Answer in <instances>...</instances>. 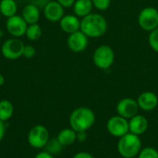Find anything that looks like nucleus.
Listing matches in <instances>:
<instances>
[{"label": "nucleus", "mask_w": 158, "mask_h": 158, "mask_svg": "<svg viewBox=\"0 0 158 158\" xmlns=\"http://www.w3.org/2000/svg\"><path fill=\"white\" fill-rule=\"evenodd\" d=\"M108 28L106 19L98 13H91L81 19V31L88 38L103 36Z\"/></svg>", "instance_id": "obj_1"}, {"label": "nucleus", "mask_w": 158, "mask_h": 158, "mask_svg": "<svg viewBox=\"0 0 158 158\" xmlns=\"http://www.w3.org/2000/svg\"><path fill=\"white\" fill-rule=\"evenodd\" d=\"M94 112L87 106H80L74 109L69 118V127L76 132L87 131L95 123Z\"/></svg>", "instance_id": "obj_2"}, {"label": "nucleus", "mask_w": 158, "mask_h": 158, "mask_svg": "<svg viewBox=\"0 0 158 158\" xmlns=\"http://www.w3.org/2000/svg\"><path fill=\"white\" fill-rule=\"evenodd\" d=\"M143 149V143L140 136L128 132L118 138L117 150L118 155L123 158H136Z\"/></svg>", "instance_id": "obj_3"}, {"label": "nucleus", "mask_w": 158, "mask_h": 158, "mask_svg": "<svg viewBox=\"0 0 158 158\" xmlns=\"http://www.w3.org/2000/svg\"><path fill=\"white\" fill-rule=\"evenodd\" d=\"M93 62L100 69L106 70L112 67L115 62V52L111 46L102 44L96 47L93 54Z\"/></svg>", "instance_id": "obj_4"}, {"label": "nucleus", "mask_w": 158, "mask_h": 158, "mask_svg": "<svg viewBox=\"0 0 158 158\" xmlns=\"http://www.w3.org/2000/svg\"><path fill=\"white\" fill-rule=\"evenodd\" d=\"M138 24L144 31H152L158 27V10L154 6H146L138 15Z\"/></svg>", "instance_id": "obj_5"}, {"label": "nucleus", "mask_w": 158, "mask_h": 158, "mask_svg": "<svg viewBox=\"0 0 158 158\" xmlns=\"http://www.w3.org/2000/svg\"><path fill=\"white\" fill-rule=\"evenodd\" d=\"M24 43L19 38H10L1 45V53L6 59L17 60L22 56Z\"/></svg>", "instance_id": "obj_6"}, {"label": "nucleus", "mask_w": 158, "mask_h": 158, "mask_svg": "<svg viewBox=\"0 0 158 158\" xmlns=\"http://www.w3.org/2000/svg\"><path fill=\"white\" fill-rule=\"evenodd\" d=\"M49 140V131L43 125L33 126L28 133V143L35 149L44 148Z\"/></svg>", "instance_id": "obj_7"}, {"label": "nucleus", "mask_w": 158, "mask_h": 158, "mask_svg": "<svg viewBox=\"0 0 158 158\" xmlns=\"http://www.w3.org/2000/svg\"><path fill=\"white\" fill-rule=\"evenodd\" d=\"M106 130L111 136L120 138L130 132L129 119L118 115L113 116L106 122Z\"/></svg>", "instance_id": "obj_8"}, {"label": "nucleus", "mask_w": 158, "mask_h": 158, "mask_svg": "<svg viewBox=\"0 0 158 158\" xmlns=\"http://www.w3.org/2000/svg\"><path fill=\"white\" fill-rule=\"evenodd\" d=\"M117 114L127 119H131L137 114H139V106L137 100L131 97H125L118 101L117 104Z\"/></svg>", "instance_id": "obj_9"}, {"label": "nucleus", "mask_w": 158, "mask_h": 158, "mask_svg": "<svg viewBox=\"0 0 158 158\" xmlns=\"http://www.w3.org/2000/svg\"><path fill=\"white\" fill-rule=\"evenodd\" d=\"M6 27L7 32L15 38H19L25 35L28 24L19 15H14L6 19Z\"/></svg>", "instance_id": "obj_10"}, {"label": "nucleus", "mask_w": 158, "mask_h": 158, "mask_svg": "<svg viewBox=\"0 0 158 158\" xmlns=\"http://www.w3.org/2000/svg\"><path fill=\"white\" fill-rule=\"evenodd\" d=\"M68 46L73 53H81L86 50L89 44V38L80 30L71 34H69Z\"/></svg>", "instance_id": "obj_11"}, {"label": "nucleus", "mask_w": 158, "mask_h": 158, "mask_svg": "<svg viewBox=\"0 0 158 158\" xmlns=\"http://www.w3.org/2000/svg\"><path fill=\"white\" fill-rule=\"evenodd\" d=\"M137 103H138L140 110H143L144 112L153 111L158 106L157 94L151 91L143 92L138 96Z\"/></svg>", "instance_id": "obj_12"}, {"label": "nucleus", "mask_w": 158, "mask_h": 158, "mask_svg": "<svg viewBox=\"0 0 158 158\" xmlns=\"http://www.w3.org/2000/svg\"><path fill=\"white\" fill-rule=\"evenodd\" d=\"M64 9L57 1H48L44 6V15L51 22H59L65 15Z\"/></svg>", "instance_id": "obj_13"}, {"label": "nucleus", "mask_w": 158, "mask_h": 158, "mask_svg": "<svg viewBox=\"0 0 158 158\" xmlns=\"http://www.w3.org/2000/svg\"><path fill=\"white\" fill-rule=\"evenodd\" d=\"M149 128L148 119L140 114H137L131 119H129V129L130 132L141 136L144 134Z\"/></svg>", "instance_id": "obj_14"}, {"label": "nucleus", "mask_w": 158, "mask_h": 158, "mask_svg": "<svg viewBox=\"0 0 158 158\" xmlns=\"http://www.w3.org/2000/svg\"><path fill=\"white\" fill-rule=\"evenodd\" d=\"M59 26L64 32L71 34L81 30V19L76 15H64L59 21Z\"/></svg>", "instance_id": "obj_15"}, {"label": "nucleus", "mask_w": 158, "mask_h": 158, "mask_svg": "<svg viewBox=\"0 0 158 158\" xmlns=\"http://www.w3.org/2000/svg\"><path fill=\"white\" fill-rule=\"evenodd\" d=\"M21 17L27 22L28 25L37 23L40 19V9L38 6L32 3L26 5L22 9Z\"/></svg>", "instance_id": "obj_16"}, {"label": "nucleus", "mask_w": 158, "mask_h": 158, "mask_svg": "<svg viewBox=\"0 0 158 158\" xmlns=\"http://www.w3.org/2000/svg\"><path fill=\"white\" fill-rule=\"evenodd\" d=\"M72 7L74 15L82 19L92 13L94 6L92 0H76Z\"/></svg>", "instance_id": "obj_17"}, {"label": "nucleus", "mask_w": 158, "mask_h": 158, "mask_svg": "<svg viewBox=\"0 0 158 158\" xmlns=\"http://www.w3.org/2000/svg\"><path fill=\"white\" fill-rule=\"evenodd\" d=\"M56 139L63 147L70 146L77 141V132L70 127L65 128L58 132Z\"/></svg>", "instance_id": "obj_18"}, {"label": "nucleus", "mask_w": 158, "mask_h": 158, "mask_svg": "<svg viewBox=\"0 0 158 158\" xmlns=\"http://www.w3.org/2000/svg\"><path fill=\"white\" fill-rule=\"evenodd\" d=\"M18 5L15 0H1L0 14L5 18H10L17 14Z\"/></svg>", "instance_id": "obj_19"}, {"label": "nucleus", "mask_w": 158, "mask_h": 158, "mask_svg": "<svg viewBox=\"0 0 158 158\" xmlns=\"http://www.w3.org/2000/svg\"><path fill=\"white\" fill-rule=\"evenodd\" d=\"M14 114V106L8 100H1L0 101V120L3 122H6L9 120Z\"/></svg>", "instance_id": "obj_20"}, {"label": "nucleus", "mask_w": 158, "mask_h": 158, "mask_svg": "<svg viewBox=\"0 0 158 158\" xmlns=\"http://www.w3.org/2000/svg\"><path fill=\"white\" fill-rule=\"evenodd\" d=\"M43 33L42 28L38 23H34V24H30L28 25L27 31H26V37L28 40L30 41H37L41 38Z\"/></svg>", "instance_id": "obj_21"}, {"label": "nucleus", "mask_w": 158, "mask_h": 158, "mask_svg": "<svg viewBox=\"0 0 158 158\" xmlns=\"http://www.w3.org/2000/svg\"><path fill=\"white\" fill-rule=\"evenodd\" d=\"M45 149L46 152H48L51 155H56L58 153L61 152V150L63 149V146L60 144V143L57 141V139H51L48 141L47 144L45 145Z\"/></svg>", "instance_id": "obj_22"}, {"label": "nucleus", "mask_w": 158, "mask_h": 158, "mask_svg": "<svg viewBox=\"0 0 158 158\" xmlns=\"http://www.w3.org/2000/svg\"><path fill=\"white\" fill-rule=\"evenodd\" d=\"M136 158H158V151L154 147H144Z\"/></svg>", "instance_id": "obj_23"}, {"label": "nucleus", "mask_w": 158, "mask_h": 158, "mask_svg": "<svg viewBox=\"0 0 158 158\" xmlns=\"http://www.w3.org/2000/svg\"><path fill=\"white\" fill-rule=\"evenodd\" d=\"M148 44L155 52L158 53V27L149 32Z\"/></svg>", "instance_id": "obj_24"}, {"label": "nucleus", "mask_w": 158, "mask_h": 158, "mask_svg": "<svg viewBox=\"0 0 158 158\" xmlns=\"http://www.w3.org/2000/svg\"><path fill=\"white\" fill-rule=\"evenodd\" d=\"M93 6L99 11L107 10L111 5V0H92Z\"/></svg>", "instance_id": "obj_25"}, {"label": "nucleus", "mask_w": 158, "mask_h": 158, "mask_svg": "<svg viewBox=\"0 0 158 158\" xmlns=\"http://www.w3.org/2000/svg\"><path fill=\"white\" fill-rule=\"evenodd\" d=\"M36 54V49L34 48V46L32 45H24L23 48V54L22 56L25 58H31L35 56Z\"/></svg>", "instance_id": "obj_26"}, {"label": "nucleus", "mask_w": 158, "mask_h": 158, "mask_svg": "<svg viewBox=\"0 0 158 158\" xmlns=\"http://www.w3.org/2000/svg\"><path fill=\"white\" fill-rule=\"evenodd\" d=\"M72 158H94V156L91 153H89V152L81 151V152L76 153Z\"/></svg>", "instance_id": "obj_27"}, {"label": "nucleus", "mask_w": 158, "mask_h": 158, "mask_svg": "<svg viewBox=\"0 0 158 158\" xmlns=\"http://www.w3.org/2000/svg\"><path fill=\"white\" fill-rule=\"evenodd\" d=\"M56 1H57L64 8H68V7H71L76 0H56Z\"/></svg>", "instance_id": "obj_28"}, {"label": "nucleus", "mask_w": 158, "mask_h": 158, "mask_svg": "<svg viewBox=\"0 0 158 158\" xmlns=\"http://www.w3.org/2000/svg\"><path fill=\"white\" fill-rule=\"evenodd\" d=\"M87 140V131H79L77 132V141L82 143Z\"/></svg>", "instance_id": "obj_29"}, {"label": "nucleus", "mask_w": 158, "mask_h": 158, "mask_svg": "<svg viewBox=\"0 0 158 158\" xmlns=\"http://www.w3.org/2000/svg\"><path fill=\"white\" fill-rule=\"evenodd\" d=\"M34 158H54V156L45 151V152H40L34 156Z\"/></svg>", "instance_id": "obj_30"}, {"label": "nucleus", "mask_w": 158, "mask_h": 158, "mask_svg": "<svg viewBox=\"0 0 158 158\" xmlns=\"http://www.w3.org/2000/svg\"><path fill=\"white\" fill-rule=\"evenodd\" d=\"M6 133V126H5V122H3L2 120H0V142L3 140L4 136Z\"/></svg>", "instance_id": "obj_31"}, {"label": "nucleus", "mask_w": 158, "mask_h": 158, "mask_svg": "<svg viewBox=\"0 0 158 158\" xmlns=\"http://www.w3.org/2000/svg\"><path fill=\"white\" fill-rule=\"evenodd\" d=\"M4 83H5V77L2 74H0V87L4 85Z\"/></svg>", "instance_id": "obj_32"}, {"label": "nucleus", "mask_w": 158, "mask_h": 158, "mask_svg": "<svg viewBox=\"0 0 158 158\" xmlns=\"http://www.w3.org/2000/svg\"><path fill=\"white\" fill-rule=\"evenodd\" d=\"M157 10H158V8H157Z\"/></svg>", "instance_id": "obj_33"}, {"label": "nucleus", "mask_w": 158, "mask_h": 158, "mask_svg": "<svg viewBox=\"0 0 158 158\" xmlns=\"http://www.w3.org/2000/svg\"><path fill=\"white\" fill-rule=\"evenodd\" d=\"M0 15H1V14H0Z\"/></svg>", "instance_id": "obj_34"}]
</instances>
